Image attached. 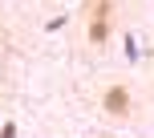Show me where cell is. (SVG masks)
Segmentation results:
<instances>
[{
  "label": "cell",
  "mask_w": 154,
  "mask_h": 138,
  "mask_svg": "<svg viewBox=\"0 0 154 138\" xmlns=\"http://www.w3.org/2000/svg\"><path fill=\"white\" fill-rule=\"evenodd\" d=\"M0 138H16V130H12V126H4V130H0Z\"/></svg>",
  "instance_id": "obj_3"
},
{
  "label": "cell",
  "mask_w": 154,
  "mask_h": 138,
  "mask_svg": "<svg viewBox=\"0 0 154 138\" xmlns=\"http://www.w3.org/2000/svg\"><path fill=\"white\" fill-rule=\"evenodd\" d=\"M101 110H106L109 118H130V110H134V93H130V85H122V81L106 85V89H101Z\"/></svg>",
  "instance_id": "obj_1"
},
{
  "label": "cell",
  "mask_w": 154,
  "mask_h": 138,
  "mask_svg": "<svg viewBox=\"0 0 154 138\" xmlns=\"http://www.w3.org/2000/svg\"><path fill=\"white\" fill-rule=\"evenodd\" d=\"M109 37V0H93L89 12V45H106Z\"/></svg>",
  "instance_id": "obj_2"
}]
</instances>
